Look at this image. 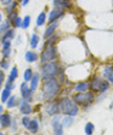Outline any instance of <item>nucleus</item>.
Returning <instances> with one entry per match:
<instances>
[{"label": "nucleus", "instance_id": "obj_28", "mask_svg": "<svg viewBox=\"0 0 113 135\" xmlns=\"http://www.w3.org/2000/svg\"><path fill=\"white\" fill-rule=\"evenodd\" d=\"M94 129H95L94 124L89 122V123H86V126H85L84 132H85V134H86V135H92V133H94Z\"/></svg>", "mask_w": 113, "mask_h": 135}, {"label": "nucleus", "instance_id": "obj_6", "mask_svg": "<svg viewBox=\"0 0 113 135\" xmlns=\"http://www.w3.org/2000/svg\"><path fill=\"white\" fill-rule=\"evenodd\" d=\"M19 91H21V96H22L23 100L28 101L31 102L33 100V93L34 91H32L31 88H29V85H27V82H23L19 86Z\"/></svg>", "mask_w": 113, "mask_h": 135}, {"label": "nucleus", "instance_id": "obj_11", "mask_svg": "<svg viewBox=\"0 0 113 135\" xmlns=\"http://www.w3.org/2000/svg\"><path fill=\"white\" fill-rule=\"evenodd\" d=\"M18 105H19V112L22 113V114H26V116H27V114L32 113V106L28 101L21 99V100L18 101Z\"/></svg>", "mask_w": 113, "mask_h": 135}, {"label": "nucleus", "instance_id": "obj_30", "mask_svg": "<svg viewBox=\"0 0 113 135\" xmlns=\"http://www.w3.org/2000/svg\"><path fill=\"white\" fill-rule=\"evenodd\" d=\"M72 123H73V117L72 116H68V117H65V118H63L62 126L66 127V128H68V127L72 126Z\"/></svg>", "mask_w": 113, "mask_h": 135}, {"label": "nucleus", "instance_id": "obj_9", "mask_svg": "<svg viewBox=\"0 0 113 135\" xmlns=\"http://www.w3.org/2000/svg\"><path fill=\"white\" fill-rule=\"evenodd\" d=\"M63 11L62 9H55V10H51L50 13H49V18H47V21H49V23H52V22H56L57 20L60 18V17H62L63 16Z\"/></svg>", "mask_w": 113, "mask_h": 135}, {"label": "nucleus", "instance_id": "obj_13", "mask_svg": "<svg viewBox=\"0 0 113 135\" xmlns=\"http://www.w3.org/2000/svg\"><path fill=\"white\" fill-rule=\"evenodd\" d=\"M39 78H40V75L39 73H34L32 79L29 80V88H31L32 91H35L38 89V85H39Z\"/></svg>", "mask_w": 113, "mask_h": 135}, {"label": "nucleus", "instance_id": "obj_29", "mask_svg": "<svg viewBox=\"0 0 113 135\" xmlns=\"http://www.w3.org/2000/svg\"><path fill=\"white\" fill-rule=\"evenodd\" d=\"M33 71H32V68H27L24 71V74H23V78H24V82H29L32 79V77H33Z\"/></svg>", "mask_w": 113, "mask_h": 135}, {"label": "nucleus", "instance_id": "obj_23", "mask_svg": "<svg viewBox=\"0 0 113 135\" xmlns=\"http://www.w3.org/2000/svg\"><path fill=\"white\" fill-rule=\"evenodd\" d=\"M17 75H18V71H17V67H12L11 69V72H10V75H9V79H7V82L10 83H13L17 78Z\"/></svg>", "mask_w": 113, "mask_h": 135}, {"label": "nucleus", "instance_id": "obj_5", "mask_svg": "<svg viewBox=\"0 0 113 135\" xmlns=\"http://www.w3.org/2000/svg\"><path fill=\"white\" fill-rule=\"evenodd\" d=\"M57 59V51L55 49V46H47L43 52H41L40 56V62L44 65L47 62H52L53 60Z\"/></svg>", "mask_w": 113, "mask_h": 135}, {"label": "nucleus", "instance_id": "obj_19", "mask_svg": "<svg viewBox=\"0 0 113 135\" xmlns=\"http://www.w3.org/2000/svg\"><path fill=\"white\" fill-rule=\"evenodd\" d=\"M18 98L17 96H15V95H11L9 98V100L6 101V105H7V108H13V107H16L17 105H18Z\"/></svg>", "mask_w": 113, "mask_h": 135}, {"label": "nucleus", "instance_id": "obj_15", "mask_svg": "<svg viewBox=\"0 0 113 135\" xmlns=\"http://www.w3.org/2000/svg\"><path fill=\"white\" fill-rule=\"evenodd\" d=\"M57 28V21L56 22H52L49 27H47V29L45 31V33H44V38L45 39H49V38L51 37V35L55 33V29Z\"/></svg>", "mask_w": 113, "mask_h": 135}, {"label": "nucleus", "instance_id": "obj_42", "mask_svg": "<svg viewBox=\"0 0 113 135\" xmlns=\"http://www.w3.org/2000/svg\"><path fill=\"white\" fill-rule=\"evenodd\" d=\"M3 82H4V73L0 71V85L3 84Z\"/></svg>", "mask_w": 113, "mask_h": 135}, {"label": "nucleus", "instance_id": "obj_45", "mask_svg": "<svg viewBox=\"0 0 113 135\" xmlns=\"http://www.w3.org/2000/svg\"><path fill=\"white\" fill-rule=\"evenodd\" d=\"M0 135H3V133H1V132H0Z\"/></svg>", "mask_w": 113, "mask_h": 135}, {"label": "nucleus", "instance_id": "obj_39", "mask_svg": "<svg viewBox=\"0 0 113 135\" xmlns=\"http://www.w3.org/2000/svg\"><path fill=\"white\" fill-rule=\"evenodd\" d=\"M12 1H13V0H0V4H1V5H4V6H7V5H10Z\"/></svg>", "mask_w": 113, "mask_h": 135}, {"label": "nucleus", "instance_id": "obj_14", "mask_svg": "<svg viewBox=\"0 0 113 135\" xmlns=\"http://www.w3.org/2000/svg\"><path fill=\"white\" fill-rule=\"evenodd\" d=\"M27 129H28L31 133H33V134H37V133L39 132V122H38L37 119H31Z\"/></svg>", "mask_w": 113, "mask_h": 135}, {"label": "nucleus", "instance_id": "obj_36", "mask_svg": "<svg viewBox=\"0 0 113 135\" xmlns=\"http://www.w3.org/2000/svg\"><path fill=\"white\" fill-rule=\"evenodd\" d=\"M10 67V62L7 60H4L0 62V68H3V69H7Z\"/></svg>", "mask_w": 113, "mask_h": 135}, {"label": "nucleus", "instance_id": "obj_38", "mask_svg": "<svg viewBox=\"0 0 113 135\" xmlns=\"http://www.w3.org/2000/svg\"><path fill=\"white\" fill-rule=\"evenodd\" d=\"M113 71V67H111V66H108V67H106L105 68V71H104V74H105V77H107V75L110 74L111 72Z\"/></svg>", "mask_w": 113, "mask_h": 135}, {"label": "nucleus", "instance_id": "obj_12", "mask_svg": "<svg viewBox=\"0 0 113 135\" xmlns=\"http://www.w3.org/2000/svg\"><path fill=\"white\" fill-rule=\"evenodd\" d=\"M1 45H3L1 55L4 56L5 60H7V57H10V54H11V40L4 41V43H1Z\"/></svg>", "mask_w": 113, "mask_h": 135}, {"label": "nucleus", "instance_id": "obj_17", "mask_svg": "<svg viewBox=\"0 0 113 135\" xmlns=\"http://www.w3.org/2000/svg\"><path fill=\"white\" fill-rule=\"evenodd\" d=\"M24 59L27 62H35L39 59V56H38V54L34 52V51H27L24 55Z\"/></svg>", "mask_w": 113, "mask_h": 135}, {"label": "nucleus", "instance_id": "obj_7", "mask_svg": "<svg viewBox=\"0 0 113 135\" xmlns=\"http://www.w3.org/2000/svg\"><path fill=\"white\" fill-rule=\"evenodd\" d=\"M51 123H52L53 135H63V126L60 122V117H53Z\"/></svg>", "mask_w": 113, "mask_h": 135}, {"label": "nucleus", "instance_id": "obj_31", "mask_svg": "<svg viewBox=\"0 0 113 135\" xmlns=\"http://www.w3.org/2000/svg\"><path fill=\"white\" fill-rule=\"evenodd\" d=\"M17 17H18V13H17L16 10H13V11H11L10 13H7V21H9L10 23H12Z\"/></svg>", "mask_w": 113, "mask_h": 135}, {"label": "nucleus", "instance_id": "obj_25", "mask_svg": "<svg viewBox=\"0 0 113 135\" xmlns=\"http://www.w3.org/2000/svg\"><path fill=\"white\" fill-rule=\"evenodd\" d=\"M46 22V13L45 12H40V15L38 16V18H37V26H43L44 23Z\"/></svg>", "mask_w": 113, "mask_h": 135}, {"label": "nucleus", "instance_id": "obj_10", "mask_svg": "<svg viewBox=\"0 0 113 135\" xmlns=\"http://www.w3.org/2000/svg\"><path fill=\"white\" fill-rule=\"evenodd\" d=\"M12 123V117L10 113H3L0 116V128H10Z\"/></svg>", "mask_w": 113, "mask_h": 135}, {"label": "nucleus", "instance_id": "obj_20", "mask_svg": "<svg viewBox=\"0 0 113 135\" xmlns=\"http://www.w3.org/2000/svg\"><path fill=\"white\" fill-rule=\"evenodd\" d=\"M13 37H15V29L10 28L9 31L6 32V33H4V34L1 35V43H4V41H7V40H11Z\"/></svg>", "mask_w": 113, "mask_h": 135}, {"label": "nucleus", "instance_id": "obj_8", "mask_svg": "<svg viewBox=\"0 0 113 135\" xmlns=\"http://www.w3.org/2000/svg\"><path fill=\"white\" fill-rule=\"evenodd\" d=\"M60 112V104L56 102V101H52V102H49L46 105V113L49 116H55Z\"/></svg>", "mask_w": 113, "mask_h": 135}, {"label": "nucleus", "instance_id": "obj_4", "mask_svg": "<svg viewBox=\"0 0 113 135\" xmlns=\"http://www.w3.org/2000/svg\"><path fill=\"white\" fill-rule=\"evenodd\" d=\"M73 101L77 105H84L88 106L94 101V94L92 93H78L73 96Z\"/></svg>", "mask_w": 113, "mask_h": 135}, {"label": "nucleus", "instance_id": "obj_22", "mask_svg": "<svg viewBox=\"0 0 113 135\" xmlns=\"http://www.w3.org/2000/svg\"><path fill=\"white\" fill-rule=\"evenodd\" d=\"M39 41H40V38H39V35L38 34H32L31 37V41H29V44H31V47L32 49H35V47L38 46V44H39Z\"/></svg>", "mask_w": 113, "mask_h": 135}, {"label": "nucleus", "instance_id": "obj_46", "mask_svg": "<svg viewBox=\"0 0 113 135\" xmlns=\"http://www.w3.org/2000/svg\"><path fill=\"white\" fill-rule=\"evenodd\" d=\"M0 86H1V85H0Z\"/></svg>", "mask_w": 113, "mask_h": 135}, {"label": "nucleus", "instance_id": "obj_18", "mask_svg": "<svg viewBox=\"0 0 113 135\" xmlns=\"http://www.w3.org/2000/svg\"><path fill=\"white\" fill-rule=\"evenodd\" d=\"M101 82H102V79L99 78V77H95V78L91 80L90 84H89V88H90L91 90H94V91H96V90L99 91V88H100Z\"/></svg>", "mask_w": 113, "mask_h": 135}, {"label": "nucleus", "instance_id": "obj_34", "mask_svg": "<svg viewBox=\"0 0 113 135\" xmlns=\"http://www.w3.org/2000/svg\"><path fill=\"white\" fill-rule=\"evenodd\" d=\"M12 26L15 27V28H18V27H22V18H19V17H17V18L15 20L12 22Z\"/></svg>", "mask_w": 113, "mask_h": 135}, {"label": "nucleus", "instance_id": "obj_41", "mask_svg": "<svg viewBox=\"0 0 113 135\" xmlns=\"http://www.w3.org/2000/svg\"><path fill=\"white\" fill-rule=\"evenodd\" d=\"M11 128H12L13 132H16V129H17V127H16V120L12 119V123H11Z\"/></svg>", "mask_w": 113, "mask_h": 135}, {"label": "nucleus", "instance_id": "obj_2", "mask_svg": "<svg viewBox=\"0 0 113 135\" xmlns=\"http://www.w3.org/2000/svg\"><path fill=\"white\" fill-rule=\"evenodd\" d=\"M58 104H60V111L65 114H67V116L74 117L78 114V105L73 101V99L63 98Z\"/></svg>", "mask_w": 113, "mask_h": 135}, {"label": "nucleus", "instance_id": "obj_24", "mask_svg": "<svg viewBox=\"0 0 113 135\" xmlns=\"http://www.w3.org/2000/svg\"><path fill=\"white\" fill-rule=\"evenodd\" d=\"M10 96H11V90L5 88L3 91H1V96H0V98H1V101H3V102H6V101L9 100Z\"/></svg>", "mask_w": 113, "mask_h": 135}, {"label": "nucleus", "instance_id": "obj_26", "mask_svg": "<svg viewBox=\"0 0 113 135\" xmlns=\"http://www.w3.org/2000/svg\"><path fill=\"white\" fill-rule=\"evenodd\" d=\"M108 88H110V82L108 80H102L100 84V88H99V91L100 93H105V91L108 90Z\"/></svg>", "mask_w": 113, "mask_h": 135}, {"label": "nucleus", "instance_id": "obj_33", "mask_svg": "<svg viewBox=\"0 0 113 135\" xmlns=\"http://www.w3.org/2000/svg\"><path fill=\"white\" fill-rule=\"evenodd\" d=\"M29 25H31V17L29 16H26L22 20V28H28Z\"/></svg>", "mask_w": 113, "mask_h": 135}, {"label": "nucleus", "instance_id": "obj_21", "mask_svg": "<svg viewBox=\"0 0 113 135\" xmlns=\"http://www.w3.org/2000/svg\"><path fill=\"white\" fill-rule=\"evenodd\" d=\"M75 90L78 91V93H85V91L89 89V84L86 82H82V83H78V84L75 85Z\"/></svg>", "mask_w": 113, "mask_h": 135}, {"label": "nucleus", "instance_id": "obj_37", "mask_svg": "<svg viewBox=\"0 0 113 135\" xmlns=\"http://www.w3.org/2000/svg\"><path fill=\"white\" fill-rule=\"evenodd\" d=\"M29 122H31V118L29 117H23L22 118V124H23V127H24L26 129H27V127H28V124H29Z\"/></svg>", "mask_w": 113, "mask_h": 135}, {"label": "nucleus", "instance_id": "obj_44", "mask_svg": "<svg viewBox=\"0 0 113 135\" xmlns=\"http://www.w3.org/2000/svg\"><path fill=\"white\" fill-rule=\"evenodd\" d=\"M29 0H22V5H27Z\"/></svg>", "mask_w": 113, "mask_h": 135}, {"label": "nucleus", "instance_id": "obj_40", "mask_svg": "<svg viewBox=\"0 0 113 135\" xmlns=\"http://www.w3.org/2000/svg\"><path fill=\"white\" fill-rule=\"evenodd\" d=\"M107 80H108L110 83H113V71L108 75H107Z\"/></svg>", "mask_w": 113, "mask_h": 135}, {"label": "nucleus", "instance_id": "obj_16", "mask_svg": "<svg viewBox=\"0 0 113 135\" xmlns=\"http://www.w3.org/2000/svg\"><path fill=\"white\" fill-rule=\"evenodd\" d=\"M53 5L56 9H67L69 6V0H53Z\"/></svg>", "mask_w": 113, "mask_h": 135}, {"label": "nucleus", "instance_id": "obj_1", "mask_svg": "<svg viewBox=\"0 0 113 135\" xmlns=\"http://www.w3.org/2000/svg\"><path fill=\"white\" fill-rule=\"evenodd\" d=\"M60 90V84L55 78H50V79H45L43 88H41V95L43 99L45 100H51L52 98L56 96V94Z\"/></svg>", "mask_w": 113, "mask_h": 135}, {"label": "nucleus", "instance_id": "obj_3", "mask_svg": "<svg viewBox=\"0 0 113 135\" xmlns=\"http://www.w3.org/2000/svg\"><path fill=\"white\" fill-rule=\"evenodd\" d=\"M58 73V65L56 62H47L43 65L41 68V78L44 79H50V78H55Z\"/></svg>", "mask_w": 113, "mask_h": 135}, {"label": "nucleus", "instance_id": "obj_32", "mask_svg": "<svg viewBox=\"0 0 113 135\" xmlns=\"http://www.w3.org/2000/svg\"><path fill=\"white\" fill-rule=\"evenodd\" d=\"M56 40H57V35H51L49 39H46V45L47 46H53V44L56 43Z\"/></svg>", "mask_w": 113, "mask_h": 135}, {"label": "nucleus", "instance_id": "obj_43", "mask_svg": "<svg viewBox=\"0 0 113 135\" xmlns=\"http://www.w3.org/2000/svg\"><path fill=\"white\" fill-rule=\"evenodd\" d=\"M3 113H4V107L1 106V105H0V116H1Z\"/></svg>", "mask_w": 113, "mask_h": 135}, {"label": "nucleus", "instance_id": "obj_27", "mask_svg": "<svg viewBox=\"0 0 113 135\" xmlns=\"http://www.w3.org/2000/svg\"><path fill=\"white\" fill-rule=\"evenodd\" d=\"M10 25H11V23H10L9 21H6V22L1 23V25H0V34L3 35L4 33H6V32L10 29Z\"/></svg>", "mask_w": 113, "mask_h": 135}, {"label": "nucleus", "instance_id": "obj_35", "mask_svg": "<svg viewBox=\"0 0 113 135\" xmlns=\"http://www.w3.org/2000/svg\"><path fill=\"white\" fill-rule=\"evenodd\" d=\"M16 5H17V3H16L15 0H13V1H12L11 4H10V5H7V7H6V12H7V13H10L11 11H13V10H15V7H16Z\"/></svg>", "mask_w": 113, "mask_h": 135}]
</instances>
